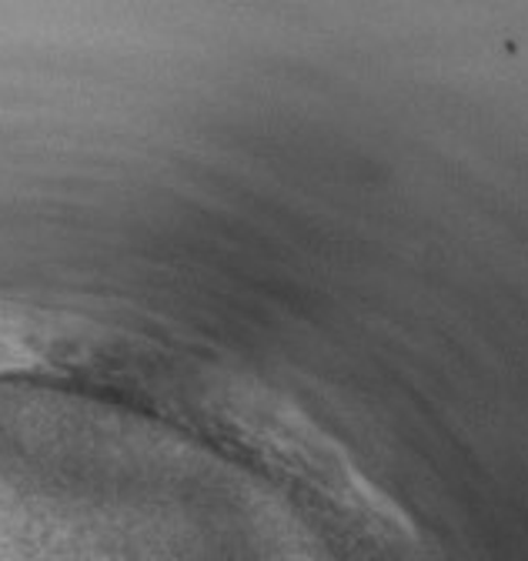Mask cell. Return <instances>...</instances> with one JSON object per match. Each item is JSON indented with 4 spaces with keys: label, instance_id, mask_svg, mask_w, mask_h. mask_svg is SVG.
Returning <instances> with one entry per match:
<instances>
[{
    "label": "cell",
    "instance_id": "cell-1",
    "mask_svg": "<svg viewBox=\"0 0 528 561\" xmlns=\"http://www.w3.org/2000/svg\"><path fill=\"white\" fill-rule=\"evenodd\" d=\"M88 344L91 334L84 321L0 301V375L81 358Z\"/></svg>",
    "mask_w": 528,
    "mask_h": 561
}]
</instances>
